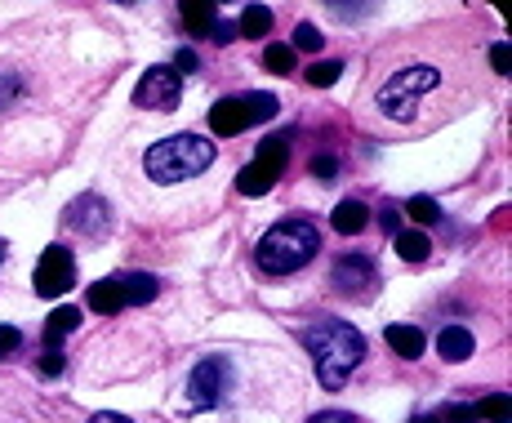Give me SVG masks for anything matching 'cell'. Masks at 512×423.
I'll return each instance as SVG.
<instances>
[{
	"instance_id": "8992f818",
	"label": "cell",
	"mask_w": 512,
	"mask_h": 423,
	"mask_svg": "<svg viewBox=\"0 0 512 423\" xmlns=\"http://www.w3.org/2000/svg\"><path fill=\"white\" fill-rule=\"evenodd\" d=\"M228 379H232V366L223 357H205L201 366L192 370L187 379V406L192 410H214L223 397H228Z\"/></svg>"
},
{
	"instance_id": "d4e9b609",
	"label": "cell",
	"mask_w": 512,
	"mask_h": 423,
	"mask_svg": "<svg viewBox=\"0 0 512 423\" xmlns=\"http://www.w3.org/2000/svg\"><path fill=\"white\" fill-rule=\"evenodd\" d=\"M321 45H326V36H321L312 23L294 27V49H303V54H321Z\"/></svg>"
},
{
	"instance_id": "74e56055",
	"label": "cell",
	"mask_w": 512,
	"mask_h": 423,
	"mask_svg": "<svg viewBox=\"0 0 512 423\" xmlns=\"http://www.w3.org/2000/svg\"><path fill=\"white\" fill-rule=\"evenodd\" d=\"M415 423H441V419H415Z\"/></svg>"
},
{
	"instance_id": "d6986e66",
	"label": "cell",
	"mask_w": 512,
	"mask_h": 423,
	"mask_svg": "<svg viewBox=\"0 0 512 423\" xmlns=\"http://www.w3.org/2000/svg\"><path fill=\"white\" fill-rule=\"evenodd\" d=\"M392 250H397L406 263H428L432 241H428V232L410 228V232H397V236H392Z\"/></svg>"
},
{
	"instance_id": "2e32d148",
	"label": "cell",
	"mask_w": 512,
	"mask_h": 423,
	"mask_svg": "<svg viewBox=\"0 0 512 423\" xmlns=\"http://www.w3.org/2000/svg\"><path fill=\"white\" fill-rule=\"evenodd\" d=\"M85 303H90V312H98V317H116V312L125 308V299H121V290H116L112 277H107V281H94L90 294H85Z\"/></svg>"
},
{
	"instance_id": "52a82bcc",
	"label": "cell",
	"mask_w": 512,
	"mask_h": 423,
	"mask_svg": "<svg viewBox=\"0 0 512 423\" xmlns=\"http://www.w3.org/2000/svg\"><path fill=\"white\" fill-rule=\"evenodd\" d=\"M76 285V259L67 245H49L41 254V263H36V294L41 299H58V294H67Z\"/></svg>"
},
{
	"instance_id": "3957f363",
	"label": "cell",
	"mask_w": 512,
	"mask_h": 423,
	"mask_svg": "<svg viewBox=\"0 0 512 423\" xmlns=\"http://www.w3.org/2000/svg\"><path fill=\"white\" fill-rule=\"evenodd\" d=\"M210 165H214V143L192 130L152 143L143 156V170L152 183H183V179H192V174L210 170Z\"/></svg>"
},
{
	"instance_id": "ac0fdd59",
	"label": "cell",
	"mask_w": 512,
	"mask_h": 423,
	"mask_svg": "<svg viewBox=\"0 0 512 423\" xmlns=\"http://www.w3.org/2000/svg\"><path fill=\"white\" fill-rule=\"evenodd\" d=\"M272 32V9L268 5H245V14L236 18V36L245 41H263Z\"/></svg>"
},
{
	"instance_id": "83f0119b",
	"label": "cell",
	"mask_w": 512,
	"mask_h": 423,
	"mask_svg": "<svg viewBox=\"0 0 512 423\" xmlns=\"http://www.w3.org/2000/svg\"><path fill=\"white\" fill-rule=\"evenodd\" d=\"M437 419L441 423H477V410H472V406H446Z\"/></svg>"
},
{
	"instance_id": "4dcf8cb0",
	"label": "cell",
	"mask_w": 512,
	"mask_h": 423,
	"mask_svg": "<svg viewBox=\"0 0 512 423\" xmlns=\"http://www.w3.org/2000/svg\"><path fill=\"white\" fill-rule=\"evenodd\" d=\"M312 174H317V179H334V174H339V161H330V156H317V161H312Z\"/></svg>"
},
{
	"instance_id": "9c48e42d",
	"label": "cell",
	"mask_w": 512,
	"mask_h": 423,
	"mask_svg": "<svg viewBox=\"0 0 512 423\" xmlns=\"http://www.w3.org/2000/svg\"><path fill=\"white\" fill-rule=\"evenodd\" d=\"M374 263L366 254H343V259H334L330 268V281H334V294H348V299H357V294H366L374 285Z\"/></svg>"
},
{
	"instance_id": "e575fe53",
	"label": "cell",
	"mask_w": 512,
	"mask_h": 423,
	"mask_svg": "<svg viewBox=\"0 0 512 423\" xmlns=\"http://www.w3.org/2000/svg\"><path fill=\"white\" fill-rule=\"evenodd\" d=\"M334 14L339 18H361V14H370L366 5H334Z\"/></svg>"
},
{
	"instance_id": "d590c367",
	"label": "cell",
	"mask_w": 512,
	"mask_h": 423,
	"mask_svg": "<svg viewBox=\"0 0 512 423\" xmlns=\"http://www.w3.org/2000/svg\"><path fill=\"white\" fill-rule=\"evenodd\" d=\"M90 423H134V419H125V415H112V410H103V415H94Z\"/></svg>"
},
{
	"instance_id": "f35d334b",
	"label": "cell",
	"mask_w": 512,
	"mask_h": 423,
	"mask_svg": "<svg viewBox=\"0 0 512 423\" xmlns=\"http://www.w3.org/2000/svg\"><path fill=\"white\" fill-rule=\"evenodd\" d=\"M0 259H5V241H0Z\"/></svg>"
},
{
	"instance_id": "5b68a950",
	"label": "cell",
	"mask_w": 512,
	"mask_h": 423,
	"mask_svg": "<svg viewBox=\"0 0 512 423\" xmlns=\"http://www.w3.org/2000/svg\"><path fill=\"white\" fill-rule=\"evenodd\" d=\"M281 112L277 94H232L210 107V130L214 134H241L259 121H272Z\"/></svg>"
},
{
	"instance_id": "ba28073f",
	"label": "cell",
	"mask_w": 512,
	"mask_h": 423,
	"mask_svg": "<svg viewBox=\"0 0 512 423\" xmlns=\"http://www.w3.org/2000/svg\"><path fill=\"white\" fill-rule=\"evenodd\" d=\"M183 98V81L174 67H147L139 76V90H134V103L139 107H156V112H174Z\"/></svg>"
},
{
	"instance_id": "7c38bea8",
	"label": "cell",
	"mask_w": 512,
	"mask_h": 423,
	"mask_svg": "<svg viewBox=\"0 0 512 423\" xmlns=\"http://www.w3.org/2000/svg\"><path fill=\"white\" fill-rule=\"evenodd\" d=\"M383 343H388L397 357H406V361H419L423 348H428V339H423L419 326H388L383 330Z\"/></svg>"
},
{
	"instance_id": "d6a6232c",
	"label": "cell",
	"mask_w": 512,
	"mask_h": 423,
	"mask_svg": "<svg viewBox=\"0 0 512 423\" xmlns=\"http://www.w3.org/2000/svg\"><path fill=\"white\" fill-rule=\"evenodd\" d=\"M41 375H49V379L63 375V352H45V357H41Z\"/></svg>"
},
{
	"instance_id": "7a4b0ae2",
	"label": "cell",
	"mask_w": 512,
	"mask_h": 423,
	"mask_svg": "<svg viewBox=\"0 0 512 423\" xmlns=\"http://www.w3.org/2000/svg\"><path fill=\"white\" fill-rule=\"evenodd\" d=\"M317 245H321V232L312 228L308 219H281L263 232L259 250H254V263H259L268 277H290V272H299L303 263L317 254Z\"/></svg>"
},
{
	"instance_id": "7402d4cb",
	"label": "cell",
	"mask_w": 512,
	"mask_h": 423,
	"mask_svg": "<svg viewBox=\"0 0 512 423\" xmlns=\"http://www.w3.org/2000/svg\"><path fill=\"white\" fill-rule=\"evenodd\" d=\"M472 410H477V419H486V423H508L512 419V397L495 392V397H486L481 406H472Z\"/></svg>"
},
{
	"instance_id": "277c9868",
	"label": "cell",
	"mask_w": 512,
	"mask_h": 423,
	"mask_svg": "<svg viewBox=\"0 0 512 423\" xmlns=\"http://www.w3.org/2000/svg\"><path fill=\"white\" fill-rule=\"evenodd\" d=\"M437 81H441L437 67H423V63L401 67V72L379 90V112L388 116V121H415L419 94H428Z\"/></svg>"
},
{
	"instance_id": "9a60e30c",
	"label": "cell",
	"mask_w": 512,
	"mask_h": 423,
	"mask_svg": "<svg viewBox=\"0 0 512 423\" xmlns=\"http://www.w3.org/2000/svg\"><path fill=\"white\" fill-rule=\"evenodd\" d=\"M472 334L464 330V326H446L437 334V352H441V361H468L472 357Z\"/></svg>"
},
{
	"instance_id": "5bb4252c",
	"label": "cell",
	"mask_w": 512,
	"mask_h": 423,
	"mask_svg": "<svg viewBox=\"0 0 512 423\" xmlns=\"http://www.w3.org/2000/svg\"><path fill=\"white\" fill-rule=\"evenodd\" d=\"M366 223H370V205H361L357 196H348V201L334 205V232L357 236L361 228H366Z\"/></svg>"
},
{
	"instance_id": "8fae6325",
	"label": "cell",
	"mask_w": 512,
	"mask_h": 423,
	"mask_svg": "<svg viewBox=\"0 0 512 423\" xmlns=\"http://www.w3.org/2000/svg\"><path fill=\"white\" fill-rule=\"evenodd\" d=\"M116 290H121L125 308H143V303L156 299V277H147V272H121V277H112Z\"/></svg>"
},
{
	"instance_id": "f546056e",
	"label": "cell",
	"mask_w": 512,
	"mask_h": 423,
	"mask_svg": "<svg viewBox=\"0 0 512 423\" xmlns=\"http://www.w3.org/2000/svg\"><path fill=\"white\" fill-rule=\"evenodd\" d=\"M490 63H495V72H499V76H504V72H508V67H512V49H508L504 41H499L495 49H490Z\"/></svg>"
},
{
	"instance_id": "cb8c5ba5",
	"label": "cell",
	"mask_w": 512,
	"mask_h": 423,
	"mask_svg": "<svg viewBox=\"0 0 512 423\" xmlns=\"http://www.w3.org/2000/svg\"><path fill=\"white\" fill-rule=\"evenodd\" d=\"M406 214H410V219H415V223H437L441 219V205L437 201H432V196H410V201H406Z\"/></svg>"
},
{
	"instance_id": "44dd1931",
	"label": "cell",
	"mask_w": 512,
	"mask_h": 423,
	"mask_svg": "<svg viewBox=\"0 0 512 423\" xmlns=\"http://www.w3.org/2000/svg\"><path fill=\"white\" fill-rule=\"evenodd\" d=\"M272 188H277V183H272L263 170H254V165H245V170L236 174V192L241 196H268Z\"/></svg>"
},
{
	"instance_id": "4fadbf2b",
	"label": "cell",
	"mask_w": 512,
	"mask_h": 423,
	"mask_svg": "<svg viewBox=\"0 0 512 423\" xmlns=\"http://www.w3.org/2000/svg\"><path fill=\"white\" fill-rule=\"evenodd\" d=\"M250 165H254V170H263L272 183H277V179H281V170L290 165V143H285V139H263Z\"/></svg>"
},
{
	"instance_id": "4316f807",
	"label": "cell",
	"mask_w": 512,
	"mask_h": 423,
	"mask_svg": "<svg viewBox=\"0 0 512 423\" xmlns=\"http://www.w3.org/2000/svg\"><path fill=\"white\" fill-rule=\"evenodd\" d=\"M18 348H23V330H18V326H0V361L14 357Z\"/></svg>"
},
{
	"instance_id": "484cf974",
	"label": "cell",
	"mask_w": 512,
	"mask_h": 423,
	"mask_svg": "<svg viewBox=\"0 0 512 423\" xmlns=\"http://www.w3.org/2000/svg\"><path fill=\"white\" fill-rule=\"evenodd\" d=\"M339 72H343V63H317V67H308V85H334L339 81Z\"/></svg>"
},
{
	"instance_id": "836d02e7",
	"label": "cell",
	"mask_w": 512,
	"mask_h": 423,
	"mask_svg": "<svg viewBox=\"0 0 512 423\" xmlns=\"http://www.w3.org/2000/svg\"><path fill=\"white\" fill-rule=\"evenodd\" d=\"M308 423H357V419L343 415V410H321V415H312Z\"/></svg>"
},
{
	"instance_id": "f1b7e54d",
	"label": "cell",
	"mask_w": 512,
	"mask_h": 423,
	"mask_svg": "<svg viewBox=\"0 0 512 423\" xmlns=\"http://www.w3.org/2000/svg\"><path fill=\"white\" fill-rule=\"evenodd\" d=\"M196 67H201V58H196L192 49H179V54H174V72H179V76H192Z\"/></svg>"
},
{
	"instance_id": "6da1fadb",
	"label": "cell",
	"mask_w": 512,
	"mask_h": 423,
	"mask_svg": "<svg viewBox=\"0 0 512 423\" xmlns=\"http://www.w3.org/2000/svg\"><path fill=\"white\" fill-rule=\"evenodd\" d=\"M303 348L312 352V366H317L321 388H343L352 370L366 361V334L348 321H321L303 334Z\"/></svg>"
},
{
	"instance_id": "30bf717a",
	"label": "cell",
	"mask_w": 512,
	"mask_h": 423,
	"mask_svg": "<svg viewBox=\"0 0 512 423\" xmlns=\"http://www.w3.org/2000/svg\"><path fill=\"white\" fill-rule=\"evenodd\" d=\"M107 205H103V196H85V201H76L72 205V214H67V223L72 228H81L85 236H98V232H107Z\"/></svg>"
},
{
	"instance_id": "ffe728a7",
	"label": "cell",
	"mask_w": 512,
	"mask_h": 423,
	"mask_svg": "<svg viewBox=\"0 0 512 423\" xmlns=\"http://www.w3.org/2000/svg\"><path fill=\"white\" fill-rule=\"evenodd\" d=\"M219 23V18H214V5L210 0H187L183 5V27L192 36H210V27Z\"/></svg>"
},
{
	"instance_id": "603a6c76",
	"label": "cell",
	"mask_w": 512,
	"mask_h": 423,
	"mask_svg": "<svg viewBox=\"0 0 512 423\" xmlns=\"http://www.w3.org/2000/svg\"><path fill=\"white\" fill-rule=\"evenodd\" d=\"M263 67H268V72H277V76H290L294 49L290 45H268V49H263Z\"/></svg>"
},
{
	"instance_id": "e0dca14e",
	"label": "cell",
	"mask_w": 512,
	"mask_h": 423,
	"mask_svg": "<svg viewBox=\"0 0 512 423\" xmlns=\"http://www.w3.org/2000/svg\"><path fill=\"white\" fill-rule=\"evenodd\" d=\"M76 326H81V308H54L45 321V348L58 352V343H63Z\"/></svg>"
},
{
	"instance_id": "8d00e7d4",
	"label": "cell",
	"mask_w": 512,
	"mask_h": 423,
	"mask_svg": "<svg viewBox=\"0 0 512 423\" xmlns=\"http://www.w3.org/2000/svg\"><path fill=\"white\" fill-rule=\"evenodd\" d=\"M383 228H388L392 236H397V210H392V205H388V210H383Z\"/></svg>"
},
{
	"instance_id": "1f68e13d",
	"label": "cell",
	"mask_w": 512,
	"mask_h": 423,
	"mask_svg": "<svg viewBox=\"0 0 512 423\" xmlns=\"http://www.w3.org/2000/svg\"><path fill=\"white\" fill-rule=\"evenodd\" d=\"M210 41H214V45L236 41V23H214V27H210Z\"/></svg>"
}]
</instances>
